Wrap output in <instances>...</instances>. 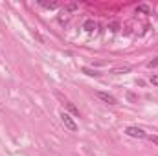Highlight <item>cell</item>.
Here are the masks:
<instances>
[{
  "mask_svg": "<svg viewBox=\"0 0 158 156\" xmlns=\"http://www.w3.org/2000/svg\"><path fill=\"white\" fill-rule=\"evenodd\" d=\"M147 66H149V68H156V66H158V57H156V59H153V61H149V63H147Z\"/></svg>",
  "mask_w": 158,
  "mask_h": 156,
  "instance_id": "30bf717a",
  "label": "cell"
},
{
  "mask_svg": "<svg viewBox=\"0 0 158 156\" xmlns=\"http://www.w3.org/2000/svg\"><path fill=\"white\" fill-rule=\"evenodd\" d=\"M136 9H138L140 13H145V15H151V9H149V7H147L145 4H140V6H138Z\"/></svg>",
  "mask_w": 158,
  "mask_h": 156,
  "instance_id": "52a82bcc",
  "label": "cell"
},
{
  "mask_svg": "<svg viewBox=\"0 0 158 156\" xmlns=\"http://www.w3.org/2000/svg\"><path fill=\"white\" fill-rule=\"evenodd\" d=\"M59 117H61V123H63L68 130H72V132H76V130H77V123L74 121V117L70 116V114L61 112V114H59Z\"/></svg>",
  "mask_w": 158,
  "mask_h": 156,
  "instance_id": "6da1fadb",
  "label": "cell"
},
{
  "mask_svg": "<svg viewBox=\"0 0 158 156\" xmlns=\"http://www.w3.org/2000/svg\"><path fill=\"white\" fill-rule=\"evenodd\" d=\"M151 84H155V86H158V76H151Z\"/></svg>",
  "mask_w": 158,
  "mask_h": 156,
  "instance_id": "7c38bea8",
  "label": "cell"
},
{
  "mask_svg": "<svg viewBox=\"0 0 158 156\" xmlns=\"http://www.w3.org/2000/svg\"><path fill=\"white\" fill-rule=\"evenodd\" d=\"M66 107H68V110H70L72 114L79 116V109H76V105H74V103H66Z\"/></svg>",
  "mask_w": 158,
  "mask_h": 156,
  "instance_id": "9c48e42d",
  "label": "cell"
},
{
  "mask_svg": "<svg viewBox=\"0 0 158 156\" xmlns=\"http://www.w3.org/2000/svg\"><path fill=\"white\" fill-rule=\"evenodd\" d=\"M147 138H149L153 143H156V145H158V136H147Z\"/></svg>",
  "mask_w": 158,
  "mask_h": 156,
  "instance_id": "5bb4252c",
  "label": "cell"
},
{
  "mask_svg": "<svg viewBox=\"0 0 158 156\" xmlns=\"http://www.w3.org/2000/svg\"><path fill=\"white\" fill-rule=\"evenodd\" d=\"M125 134H127V136H131V138H138V140L147 138V132H145L143 129H140V127H132V125L125 129Z\"/></svg>",
  "mask_w": 158,
  "mask_h": 156,
  "instance_id": "7a4b0ae2",
  "label": "cell"
},
{
  "mask_svg": "<svg viewBox=\"0 0 158 156\" xmlns=\"http://www.w3.org/2000/svg\"><path fill=\"white\" fill-rule=\"evenodd\" d=\"M83 30H85V31H88V33H92V31L96 30V22H94L92 18H86V20L83 22Z\"/></svg>",
  "mask_w": 158,
  "mask_h": 156,
  "instance_id": "277c9868",
  "label": "cell"
},
{
  "mask_svg": "<svg viewBox=\"0 0 158 156\" xmlns=\"http://www.w3.org/2000/svg\"><path fill=\"white\" fill-rule=\"evenodd\" d=\"M131 70H132L131 66H119V68H114L112 72H114V74H129Z\"/></svg>",
  "mask_w": 158,
  "mask_h": 156,
  "instance_id": "8992f818",
  "label": "cell"
},
{
  "mask_svg": "<svg viewBox=\"0 0 158 156\" xmlns=\"http://www.w3.org/2000/svg\"><path fill=\"white\" fill-rule=\"evenodd\" d=\"M77 7H79V4H68L66 6V11H76Z\"/></svg>",
  "mask_w": 158,
  "mask_h": 156,
  "instance_id": "8fae6325",
  "label": "cell"
},
{
  "mask_svg": "<svg viewBox=\"0 0 158 156\" xmlns=\"http://www.w3.org/2000/svg\"><path fill=\"white\" fill-rule=\"evenodd\" d=\"M42 7H46V9H55V7H59V4L57 2H52V4H46V2H39Z\"/></svg>",
  "mask_w": 158,
  "mask_h": 156,
  "instance_id": "ba28073f",
  "label": "cell"
},
{
  "mask_svg": "<svg viewBox=\"0 0 158 156\" xmlns=\"http://www.w3.org/2000/svg\"><path fill=\"white\" fill-rule=\"evenodd\" d=\"M110 28H112V31H118V22H110Z\"/></svg>",
  "mask_w": 158,
  "mask_h": 156,
  "instance_id": "4fadbf2b",
  "label": "cell"
},
{
  "mask_svg": "<svg viewBox=\"0 0 158 156\" xmlns=\"http://www.w3.org/2000/svg\"><path fill=\"white\" fill-rule=\"evenodd\" d=\"M96 96L103 101V103H107V105H118V99L112 96V94H109V92H96Z\"/></svg>",
  "mask_w": 158,
  "mask_h": 156,
  "instance_id": "3957f363",
  "label": "cell"
},
{
  "mask_svg": "<svg viewBox=\"0 0 158 156\" xmlns=\"http://www.w3.org/2000/svg\"><path fill=\"white\" fill-rule=\"evenodd\" d=\"M83 74H86V76H90V77H98V76H99L98 70H92V68H86V66L83 68Z\"/></svg>",
  "mask_w": 158,
  "mask_h": 156,
  "instance_id": "5b68a950",
  "label": "cell"
}]
</instances>
